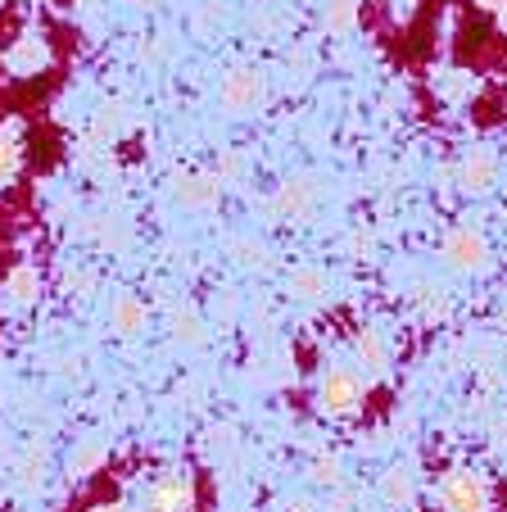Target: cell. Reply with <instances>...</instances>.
<instances>
[{"mask_svg": "<svg viewBox=\"0 0 507 512\" xmlns=\"http://www.w3.org/2000/svg\"><path fill=\"white\" fill-rule=\"evenodd\" d=\"M132 512H200V481L186 467H159L136 485Z\"/></svg>", "mask_w": 507, "mask_h": 512, "instance_id": "1", "label": "cell"}, {"mask_svg": "<svg viewBox=\"0 0 507 512\" xmlns=\"http://www.w3.org/2000/svg\"><path fill=\"white\" fill-rule=\"evenodd\" d=\"M317 408H322L326 417H335V422H349V417L363 413L367 404V381L358 377L354 368H326L322 377H317Z\"/></svg>", "mask_w": 507, "mask_h": 512, "instance_id": "2", "label": "cell"}, {"mask_svg": "<svg viewBox=\"0 0 507 512\" xmlns=\"http://www.w3.org/2000/svg\"><path fill=\"white\" fill-rule=\"evenodd\" d=\"M435 490H440L444 512H489V503H494L489 481L480 472H471V467H449Z\"/></svg>", "mask_w": 507, "mask_h": 512, "instance_id": "3", "label": "cell"}, {"mask_svg": "<svg viewBox=\"0 0 507 512\" xmlns=\"http://www.w3.org/2000/svg\"><path fill=\"white\" fill-rule=\"evenodd\" d=\"M218 100L227 114H254L268 100V78H263L259 68H231L218 87Z\"/></svg>", "mask_w": 507, "mask_h": 512, "instance_id": "4", "label": "cell"}, {"mask_svg": "<svg viewBox=\"0 0 507 512\" xmlns=\"http://www.w3.org/2000/svg\"><path fill=\"white\" fill-rule=\"evenodd\" d=\"M440 254L453 272H485L489 268V241H485V232H476L471 223L453 227L440 241Z\"/></svg>", "mask_w": 507, "mask_h": 512, "instance_id": "5", "label": "cell"}, {"mask_svg": "<svg viewBox=\"0 0 507 512\" xmlns=\"http://www.w3.org/2000/svg\"><path fill=\"white\" fill-rule=\"evenodd\" d=\"M173 200L191 213H209L222 200V177L218 173H177L173 177Z\"/></svg>", "mask_w": 507, "mask_h": 512, "instance_id": "6", "label": "cell"}, {"mask_svg": "<svg viewBox=\"0 0 507 512\" xmlns=\"http://www.w3.org/2000/svg\"><path fill=\"white\" fill-rule=\"evenodd\" d=\"M317 209V182L313 177H286V182L277 186V195H272V213L277 218H290V223H304V218H313Z\"/></svg>", "mask_w": 507, "mask_h": 512, "instance_id": "7", "label": "cell"}, {"mask_svg": "<svg viewBox=\"0 0 507 512\" xmlns=\"http://www.w3.org/2000/svg\"><path fill=\"white\" fill-rule=\"evenodd\" d=\"M145 322H150V313H145V300H136V295H118L114 304H109V331L123 340L141 336Z\"/></svg>", "mask_w": 507, "mask_h": 512, "instance_id": "8", "label": "cell"}, {"mask_svg": "<svg viewBox=\"0 0 507 512\" xmlns=\"http://www.w3.org/2000/svg\"><path fill=\"white\" fill-rule=\"evenodd\" d=\"M46 64H50V50H46V41H41V37L14 41L10 55H5V68H10V73H19V78H37Z\"/></svg>", "mask_w": 507, "mask_h": 512, "instance_id": "9", "label": "cell"}, {"mask_svg": "<svg viewBox=\"0 0 507 512\" xmlns=\"http://www.w3.org/2000/svg\"><path fill=\"white\" fill-rule=\"evenodd\" d=\"M46 472H50L46 440H28V445H23V454L14 458V476H19V485H23V490H37V485H46Z\"/></svg>", "mask_w": 507, "mask_h": 512, "instance_id": "10", "label": "cell"}, {"mask_svg": "<svg viewBox=\"0 0 507 512\" xmlns=\"http://www.w3.org/2000/svg\"><path fill=\"white\" fill-rule=\"evenodd\" d=\"M354 354H358V363H363L372 377H385V372H390V345L381 340V331L376 327H358L354 331Z\"/></svg>", "mask_w": 507, "mask_h": 512, "instance_id": "11", "label": "cell"}, {"mask_svg": "<svg viewBox=\"0 0 507 512\" xmlns=\"http://www.w3.org/2000/svg\"><path fill=\"white\" fill-rule=\"evenodd\" d=\"M19 164H23V127L19 118H5L0 123V186H10L19 177Z\"/></svg>", "mask_w": 507, "mask_h": 512, "instance_id": "12", "label": "cell"}, {"mask_svg": "<svg viewBox=\"0 0 507 512\" xmlns=\"http://www.w3.org/2000/svg\"><path fill=\"white\" fill-rule=\"evenodd\" d=\"M381 499L390 503V508H408V503L417 499V476H412L408 463L385 467V476H381Z\"/></svg>", "mask_w": 507, "mask_h": 512, "instance_id": "13", "label": "cell"}, {"mask_svg": "<svg viewBox=\"0 0 507 512\" xmlns=\"http://www.w3.org/2000/svg\"><path fill=\"white\" fill-rule=\"evenodd\" d=\"M498 177V159L489 155V150H467V159H462L458 168V182L467 186V191H489Z\"/></svg>", "mask_w": 507, "mask_h": 512, "instance_id": "14", "label": "cell"}, {"mask_svg": "<svg viewBox=\"0 0 507 512\" xmlns=\"http://www.w3.org/2000/svg\"><path fill=\"white\" fill-rule=\"evenodd\" d=\"M105 463H109V445H105V440H96V435L77 440L73 454H68V472H73V476H96Z\"/></svg>", "mask_w": 507, "mask_h": 512, "instance_id": "15", "label": "cell"}, {"mask_svg": "<svg viewBox=\"0 0 507 512\" xmlns=\"http://www.w3.org/2000/svg\"><path fill=\"white\" fill-rule=\"evenodd\" d=\"M326 290H331V277H326V268H313V263H304V268L290 272V295L304 304L313 300H326Z\"/></svg>", "mask_w": 507, "mask_h": 512, "instance_id": "16", "label": "cell"}, {"mask_svg": "<svg viewBox=\"0 0 507 512\" xmlns=\"http://www.w3.org/2000/svg\"><path fill=\"white\" fill-rule=\"evenodd\" d=\"M168 331H173L182 345H200L204 322H200V313H195V304H173V309H168Z\"/></svg>", "mask_w": 507, "mask_h": 512, "instance_id": "17", "label": "cell"}, {"mask_svg": "<svg viewBox=\"0 0 507 512\" xmlns=\"http://www.w3.org/2000/svg\"><path fill=\"white\" fill-rule=\"evenodd\" d=\"M5 295H10L14 304H37V295H41L37 268H32V263H19V268L5 277Z\"/></svg>", "mask_w": 507, "mask_h": 512, "instance_id": "18", "label": "cell"}, {"mask_svg": "<svg viewBox=\"0 0 507 512\" xmlns=\"http://www.w3.org/2000/svg\"><path fill=\"white\" fill-rule=\"evenodd\" d=\"M358 23V0H331L322 14V28L331 32V37H340V32H349Z\"/></svg>", "mask_w": 507, "mask_h": 512, "instance_id": "19", "label": "cell"}, {"mask_svg": "<svg viewBox=\"0 0 507 512\" xmlns=\"http://www.w3.org/2000/svg\"><path fill=\"white\" fill-rule=\"evenodd\" d=\"M308 481L331 490V485L345 481V467H340V458H335V454H322V458H313V467H308Z\"/></svg>", "mask_w": 507, "mask_h": 512, "instance_id": "20", "label": "cell"}, {"mask_svg": "<svg viewBox=\"0 0 507 512\" xmlns=\"http://www.w3.org/2000/svg\"><path fill=\"white\" fill-rule=\"evenodd\" d=\"M231 254H236L245 268H268L272 263V254H268V245L263 241H249V236H240V241H231Z\"/></svg>", "mask_w": 507, "mask_h": 512, "instance_id": "21", "label": "cell"}, {"mask_svg": "<svg viewBox=\"0 0 507 512\" xmlns=\"http://www.w3.org/2000/svg\"><path fill=\"white\" fill-rule=\"evenodd\" d=\"M91 132H96V141H114L118 132H123V109L118 105H105L96 114V127H91Z\"/></svg>", "mask_w": 507, "mask_h": 512, "instance_id": "22", "label": "cell"}, {"mask_svg": "<svg viewBox=\"0 0 507 512\" xmlns=\"http://www.w3.org/2000/svg\"><path fill=\"white\" fill-rule=\"evenodd\" d=\"M77 512H132V508H127V503L118 499V494H100V499H87Z\"/></svg>", "mask_w": 507, "mask_h": 512, "instance_id": "23", "label": "cell"}, {"mask_svg": "<svg viewBox=\"0 0 507 512\" xmlns=\"http://www.w3.org/2000/svg\"><path fill=\"white\" fill-rule=\"evenodd\" d=\"M471 5H480L485 14H498V19H507V0H471Z\"/></svg>", "mask_w": 507, "mask_h": 512, "instance_id": "24", "label": "cell"}]
</instances>
